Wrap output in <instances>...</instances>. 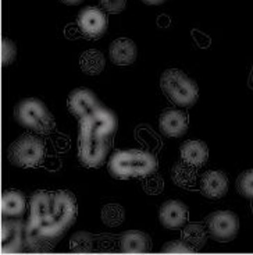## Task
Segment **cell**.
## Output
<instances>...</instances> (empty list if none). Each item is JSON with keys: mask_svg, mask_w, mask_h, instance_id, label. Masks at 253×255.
Segmentation results:
<instances>
[{"mask_svg": "<svg viewBox=\"0 0 253 255\" xmlns=\"http://www.w3.org/2000/svg\"><path fill=\"white\" fill-rule=\"evenodd\" d=\"M77 218V200L67 190L55 191V208L35 235L27 237L28 244L36 250L50 249L66 235Z\"/></svg>", "mask_w": 253, "mask_h": 255, "instance_id": "6da1fadb", "label": "cell"}, {"mask_svg": "<svg viewBox=\"0 0 253 255\" xmlns=\"http://www.w3.org/2000/svg\"><path fill=\"white\" fill-rule=\"evenodd\" d=\"M158 170V159L151 152L117 151L109 160V172L118 180L146 177Z\"/></svg>", "mask_w": 253, "mask_h": 255, "instance_id": "7a4b0ae2", "label": "cell"}, {"mask_svg": "<svg viewBox=\"0 0 253 255\" xmlns=\"http://www.w3.org/2000/svg\"><path fill=\"white\" fill-rule=\"evenodd\" d=\"M160 85L171 102L181 108H189L198 101V85L181 70H166L160 77Z\"/></svg>", "mask_w": 253, "mask_h": 255, "instance_id": "3957f363", "label": "cell"}, {"mask_svg": "<svg viewBox=\"0 0 253 255\" xmlns=\"http://www.w3.org/2000/svg\"><path fill=\"white\" fill-rule=\"evenodd\" d=\"M15 120L20 123L22 127L29 128V130L45 134H50L55 128V118L49 112L46 105L39 99L35 98H28L21 101L20 104L15 106Z\"/></svg>", "mask_w": 253, "mask_h": 255, "instance_id": "277c9868", "label": "cell"}, {"mask_svg": "<svg viewBox=\"0 0 253 255\" xmlns=\"http://www.w3.org/2000/svg\"><path fill=\"white\" fill-rule=\"evenodd\" d=\"M8 159L18 167H39L45 160V144L36 135L24 134L10 145Z\"/></svg>", "mask_w": 253, "mask_h": 255, "instance_id": "5b68a950", "label": "cell"}, {"mask_svg": "<svg viewBox=\"0 0 253 255\" xmlns=\"http://www.w3.org/2000/svg\"><path fill=\"white\" fill-rule=\"evenodd\" d=\"M116 131L117 119L114 113L103 106L80 120V137L96 138L113 142Z\"/></svg>", "mask_w": 253, "mask_h": 255, "instance_id": "8992f818", "label": "cell"}, {"mask_svg": "<svg viewBox=\"0 0 253 255\" xmlns=\"http://www.w3.org/2000/svg\"><path fill=\"white\" fill-rule=\"evenodd\" d=\"M207 229L213 240L228 243L234 240L240 230V219L231 211H217L209 215Z\"/></svg>", "mask_w": 253, "mask_h": 255, "instance_id": "52a82bcc", "label": "cell"}, {"mask_svg": "<svg viewBox=\"0 0 253 255\" xmlns=\"http://www.w3.org/2000/svg\"><path fill=\"white\" fill-rule=\"evenodd\" d=\"M55 208V193L46 190L36 191L29 200V221L25 233L27 237L35 235L38 229L46 222Z\"/></svg>", "mask_w": 253, "mask_h": 255, "instance_id": "ba28073f", "label": "cell"}, {"mask_svg": "<svg viewBox=\"0 0 253 255\" xmlns=\"http://www.w3.org/2000/svg\"><path fill=\"white\" fill-rule=\"evenodd\" d=\"M111 142L96 138L80 137L78 142V158L85 167H100L106 163Z\"/></svg>", "mask_w": 253, "mask_h": 255, "instance_id": "9c48e42d", "label": "cell"}, {"mask_svg": "<svg viewBox=\"0 0 253 255\" xmlns=\"http://www.w3.org/2000/svg\"><path fill=\"white\" fill-rule=\"evenodd\" d=\"M78 27L88 39H99L107 31V17L97 7H86L78 15Z\"/></svg>", "mask_w": 253, "mask_h": 255, "instance_id": "30bf717a", "label": "cell"}, {"mask_svg": "<svg viewBox=\"0 0 253 255\" xmlns=\"http://www.w3.org/2000/svg\"><path fill=\"white\" fill-rule=\"evenodd\" d=\"M69 111L71 115H74L77 119H84L89 113L100 108V104L95 97V94L88 88H77L69 97Z\"/></svg>", "mask_w": 253, "mask_h": 255, "instance_id": "8fae6325", "label": "cell"}, {"mask_svg": "<svg viewBox=\"0 0 253 255\" xmlns=\"http://www.w3.org/2000/svg\"><path fill=\"white\" fill-rule=\"evenodd\" d=\"M159 218H160V222L165 228H182L185 222L188 221V208L181 201H167L160 208Z\"/></svg>", "mask_w": 253, "mask_h": 255, "instance_id": "7c38bea8", "label": "cell"}, {"mask_svg": "<svg viewBox=\"0 0 253 255\" xmlns=\"http://www.w3.org/2000/svg\"><path fill=\"white\" fill-rule=\"evenodd\" d=\"M159 127L160 131L167 137H181L188 130V118L184 112L169 109L162 113L159 120Z\"/></svg>", "mask_w": 253, "mask_h": 255, "instance_id": "4fadbf2b", "label": "cell"}, {"mask_svg": "<svg viewBox=\"0 0 253 255\" xmlns=\"http://www.w3.org/2000/svg\"><path fill=\"white\" fill-rule=\"evenodd\" d=\"M228 190V179L223 172L210 170L200 179V191L210 200H219L224 197Z\"/></svg>", "mask_w": 253, "mask_h": 255, "instance_id": "5bb4252c", "label": "cell"}, {"mask_svg": "<svg viewBox=\"0 0 253 255\" xmlns=\"http://www.w3.org/2000/svg\"><path fill=\"white\" fill-rule=\"evenodd\" d=\"M137 45L128 38H118L110 45V59L117 66L132 64L137 59Z\"/></svg>", "mask_w": 253, "mask_h": 255, "instance_id": "9a60e30c", "label": "cell"}, {"mask_svg": "<svg viewBox=\"0 0 253 255\" xmlns=\"http://www.w3.org/2000/svg\"><path fill=\"white\" fill-rule=\"evenodd\" d=\"M181 159L188 165L200 167L209 159V149L203 141H186L181 145Z\"/></svg>", "mask_w": 253, "mask_h": 255, "instance_id": "2e32d148", "label": "cell"}, {"mask_svg": "<svg viewBox=\"0 0 253 255\" xmlns=\"http://www.w3.org/2000/svg\"><path fill=\"white\" fill-rule=\"evenodd\" d=\"M121 251L124 253H148L152 250L151 237L138 230L125 232L120 240Z\"/></svg>", "mask_w": 253, "mask_h": 255, "instance_id": "e0dca14e", "label": "cell"}, {"mask_svg": "<svg viewBox=\"0 0 253 255\" xmlns=\"http://www.w3.org/2000/svg\"><path fill=\"white\" fill-rule=\"evenodd\" d=\"M25 197L21 191H4L1 194V214L3 216L21 218L25 212Z\"/></svg>", "mask_w": 253, "mask_h": 255, "instance_id": "ac0fdd59", "label": "cell"}, {"mask_svg": "<svg viewBox=\"0 0 253 255\" xmlns=\"http://www.w3.org/2000/svg\"><path fill=\"white\" fill-rule=\"evenodd\" d=\"M198 167L188 165L182 159L172 166L171 170V177L174 180V183L181 188H195L196 184V176H198Z\"/></svg>", "mask_w": 253, "mask_h": 255, "instance_id": "d6986e66", "label": "cell"}, {"mask_svg": "<svg viewBox=\"0 0 253 255\" xmlns=\"http://www.w3.org/2000/svg\"><path fill=\"white\" fill-rule=\"evenodd\" d=\"M80 66L84 73H86L89 76H97L104 70L106 59L102 52H99L96 49H89L86 52H84L81 56Z\"/></svg>", "mask_w": 253, "mask_h": 255, "instance_id": "ffe728a7", "label": "cell"}, {"mask_svg": "<svg viewBox=\"0 0 253 255\" xmlns=\"http://www.w3.org/2000/svg\"><path fill=\"white\" fill-rule=\"evenodd\" d=\"M21 223L7 222L1 228V246L4 251H17L21 247Z\"/></svg>", "mask_w": 253, "mask_h": 255, "instance_id": "44dd1931", "label": "cell"}, {"mask_svg": "<svg viewBox=\"0 0 253 255\" xmlns=\"http://www.w3.org/2000/svg\"><path fill=\"white\" fill-rule=\"evenodd\" d=\"M182 239L188 244H191L195 250H200L205 247L206 240H207V233H206L205 226L200 223H191L182 230Z\"/></svg>", "mask_w": 253, "mask_h": 255, "instance_id": "7402d4cb", "label": "cell"}, {"mask_svg": "<svg viewBox=\"0 0 253 255\" xmlns=\"http://www.w3.org/2000/svg\"><path fill=\"white\" fill-rule=\"evenodd\" d=\"M125 218L124 209L118 204H109L102 209V221L104 225L116 228L118 225H121Z\"/></svg>", "mask_w": 253, "mask_h": 255, "instance_id": "603a6c76", "label": "cell"}, {"mask_svg": "<svg viewBox=\"0 0 253 255\" xmlns=\"http://www.w3.org/2000/svg\"><path fill=\"white\" fill-rule=\"evenodd\" d=\"M93 242H95L93 236L80 232L76 236H73V239L70 242V249L73 251H80V253L92 251L93 250Z\"/></svg>", "mask_w": 253, "mask_h": 255, "instance_id": "cb8c5ba5", "label": "cell"}, {"mask_svg": "<svg viewBox=\"0 0 253 255\" xmlns=\"http://www.w3.org/2000/svg\"><path fill=\"white\" fill-rule=\"evenodd\" d=\"M237 190L247 198H253V169L241 173L237 180Z\"/></svg>", "mask_w": 253, "mask_h": 255, "instance_id": "d4e9b609", "label": "cell"}, {"mask_svg": "<svg viewBox=\"0 0 253 255\" xmlns=\"http://www.w3.org/2000/svg\"><path fill=\"white\" fill-rule=\"evenodd\" d=\"M17 56V48L15 43L7 38L1 39V64L3 66H8L14 62Z\"/></svg>", "mask_w": 253, "mask_h": 255, "instance_id": "484cf974", "label": "cell"}, {"mask_svg": "<svg viewBox=\"0 0 253 255\" xmlns=\"http://www.w3.org/2000/svg\"><path fill=\"white\" fill-rule=\"evenodd\" d=\"M163 253H171V254H191L195 251L191 244L185 242V240H175V242H170L163 246L162 249Z\"/></svg>", "mask_w": 253, "mask_h": 255, "instance_id": "4316f807", "label": "cell"}, {"mask_svg": "<svg viewBox=\"0 0 253 255\" xmlns=\"http://www.w3.org/2000/svg\"><path fill=\"white\" fill-rule=\"evenodd\" d=\"M144 188L148 194H160L163 190V180L159 174L152 173L144 180Z\"/></svg>", "mask_w": 253, "mask_h": 255, "instance_id": "83f0119b", "label": "cell"}, {"mask_svg": "<svg viewBox=\"0 0 253 255\" xmlns=\"http://www.w3.org/2000/svg\"><path fill=\"white\" fill-rule=\"evenodd\" d=\"M127 0H100V6L110 14H118L125 8Z\"/></svg>", "mask_w": 253, "mask_h": 255, "instance_id": "f1b7e54d", "label": "cell"}, {"mask_svg": "<svg viewBox=\"0 0 253 255\" xmlns=\"http://www.w3.org/2000/svg\"><path fill=\"white\" fill-rule=\"evenodd\" d=\"M192 35H193V39H195V42H196V45H198L199 48H209L210 46V38L207 36L206 34H203V32H200V31H198V29H193L192 31Z\"/></svg>", "mask_w": 253, "mask_h": 255, "instance_id": "f546056e", "label": "cell"}, {"mask_svg": "<svg viewBox=\"0 0 253 255\" xmlns=\"http://www.w3.org/2000/svg\"><path fill=\"white\" fill-rule=\"evenodd\" d=\"M158 24L159 27H169V25H170V18L163 14V15H160L158 18Z\"/></svg>", "mask_w": 253, "mask_h": 255, "instance_id": "4dcf8cb0", "label": "cell"}, {"mask_svg": "<svg viewBox=\"0 0 253 255\" xmlns=\"http://www.w3.org/2000/svg\"><path fill=\"white\" fill-rule=\"evenodd\" d=\"M144 3L146 4H151V6H156V4H162V3H165L166 0H142Z\"/></svg>", "mask_w": 253, "mask_h": 255, "instance_id": "1f68e13d", "label": "cell"}, {"mask_svg": "<svg viewBox=\"0 0 253 255\" xmlns=\"http://www.w3.org/2000/svg\"><path fill=\"white\" fill-rule=\"evenodd\" d=\"M64 4H69V6H76V4H80L83 3L84 0H62Z\"/></svg>", "mask_w": 253, "mask_h": 255, "instance_id": "d6a6232c", "label": "cell"}, {"mask_svg": "<svg viewBox=\"0 0 253 255\" xmlns=\"http://www.w3.org/2000/svg\"><path fill=\"white\" fill-rule=\"evenodd\" d=\"M248 85H249V88H252L253 90V66H252V70H251V74H249V81H248Z\"/></svg>", "mask_w": 253, "mask_h": 255, "instance_id": "836d02e7", "label": "cell"}, {"mask_svg": "<svg viewBox=\"0 0 253 255\" xmlns=\"http://www.w3.org/2000/svg\"><path fill=\"white\" fill-rule=\"evenodd\" d=\"M252 212H253V201H252Z\"/></svg>", "mask_w": 253, "mask_h": 255, "instance_id": "e575fe53", "label": "cell"}]
</instances>
